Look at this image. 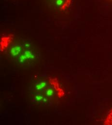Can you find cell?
<instances>
[{
	"label": "cell",
	"instance_id": "8",
	"mask_svg": "<svg viewBox=\"0 0 112 125\" xmlns=\"http://www.w3.org/2000/svg\"><path fill=\"white\" fill-rule=\"evenodd\" d=\"M109 1H111V2H112V0H109Z\"/></svg>",
	"mask_w": 112,
	"mask_h": 125
},
{
	"label": "cell",
	"instance_id": "2",
	"mask_svg": "<svg viewBox=\"0 0 112 125\" xmlns=\"http://www.w3.org/2000/svg\"><path fill=\"white\" fill-rule=\"evenodd\" d=\"M51 84L53 85L56 90V91H57L58 96L59 97H62L64 95V92L61 89L59 88V82L57 79V78H54V79H51L49 81Z\"/></svg>",
	"mask_w": 112,
	"mask_h": 125
},
{
	"label": "cell",
	"instance_id": "3",
	"mask_svg": "<svg viewBox=\"0 0 112 125\" xmlns=\"http://www.w3.org/2000/svg\"><path fill=\"white\" fill-rule=\"evenodd\" d=\"M20 52V47L19 46H16L14 48H13L11 51V54L14 56H16L18 55Z\"/></svg>",
	"mask_w": 112,
	"mask_h": 125
},
{
	"label": "cell",
	"instance_id": "5",
	"mask_svg": "<svg viewBox=\"0 0 112 125\" xmlns=\"http://www.w3.org/2000/svg\"><path fill=\"white\" fill-rule=\"evenodd\" d=\"M35 99L37 101H44L45 102H47V98H44V97L40 96V95H37L35 97Z\"/></svg>",
	"mask_w": 112,
	"mask_h": 125
},
{
	"label": "cell",
	"instance_id": "1",
	"mask_svg": "<svg viewBox=\"0 0 112 125\" xmlns=\"http://www.w3.org/2000/svg\"><path fill=\"white\" fill-rule=\"evenodd\" d=\"M13 38V35L11 34L7 36L3 37L1 38V51H4V50L6 49L8 47L9 43L11 42Z\"/></svg>",
	"mask_w": 112,
	"mask_h": 125
},
{
	"label": "cell",
	"instance_id": "4",
	"mask_svg": "<svg viewBox=\"0 0 112 125\" xmlns=\"http://www.w3.org/2000/svg\"><path fill=\"white\" fill-rule=\"evenodd\" d=\"M47 84L46 82L43 81L41 83H38V84L36 85V89L37 90H41L47 86Z\"/></svg>",
	"mask_w": 112,
	"mask_h": 125
},
{
	"label": "cell",
	"instance_id": "6",
	"mask_svg": "<svg viewBox=\"0 0 112 125\" xmlns=\"http://www.w3.org/2000/svg\"><path fill=\"white\" fill-rule=\"evenodd\" d=\"M24 55L26 56V57L27 58V59H33L34 57L31 52L30 51H26Z\"/></svg>",
	"mask_w": 112,
	"mask_h": 125
},
{
	"label": "cell",
	"instance_id": "7",
	"mask_svg": "<svg viewBox=\"0 0 112 125\" xmlns=\"http://www.w3.org/2000/svg\"><path fill=\"white\" fill-rule=\"evenodd\" d=\"M46 94L47 96H49V97H51V96H53L54 94L53 90L51 89H47L46 92Z\"/></svg>",
	"mask_w": 112,
	"mask_h": 125
}]
</instances>
